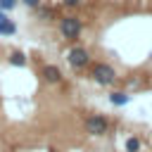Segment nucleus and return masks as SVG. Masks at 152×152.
<instances>
[{"label": "nucleus", "mask_w": 152, "mask_h": 152, "mask_svg": "<svg viewBox=\"0 0 152 152\" xmlns=\"http://www.w3.org/2000/svg\"><path fill=\"white\" fill-rule=\"evenodd\" d=\"M88 74H90V78H93L97 86H104V88H109V86H114V83L119 81L116 69H114L112 64H107V62H95V64H90V66H88Z\"/></svg>", "instance_id": "f257e3e1"}, {"label": "nucleus", "mask_w": 152, "mask_h": 152, "mask_svg": "<svg viewBox=\"0 0 152 152\" xmlns=\"http://www.w3.org/2000/svg\"><path fill=\"white\" fill-rule=\"evenodd\" d=\"M109 128H112V121H109L107 114H88V116L83 119V131H86L88 135H93V138L107 135Z\"/></svg>", "instance_id": "f03ea898"}, {"label": "nucleus", "mask_w": 152, "mask_h": 152, "mask_svg": "<svg viewBox=\"0 0 152 152\" xmlns=\"http://www.w3.org/2000/svg\"><path fill=\"white\" fill-rule=\"evenodd\" d=\"M66 64H69L74 71H83V69H88V66L93 64V59H90V50L83 48V45H71V48L66 50Z\"/></svg>", "instance_id": "7ed1b4c3"}, {"label": "nucleus", "mask_w": 152, "mask_h": 152, "mask_svg": "<svg viewBox=\"0 0 152 152\" xmlns=\"http://www.w3.org/2000/svg\"><path fill=\"white\" fill-rule=\"evenodd\" d=\"M57 28H59L62 38L76 40V38L81 36V31H83V21H81V17H76V14H64V17H59Z\"/></svg>", "instance_id": "20e7f679"}, {"label": "nucleus", "mask_w": 152, "mask_h": 152, "mask_svg": "<svg viewBox=\"0 0 152 152\" xmlns=\"http://www.w3.org/2000/svg\"><path fill=\"white\" fill-rule=\"evenodd\" d=\"M40 78L48 83V86H59L64 81V74L57 64H43L40 66Z\"/></svg>", "instance_id": "39448f33"}, {"label": "nucleus", "mask_w": 152, "mask_h": 152, "mask_svg": "<svg viewBox=\"0 0 152 152\" xmlns=\"http://www.w3.org/2000/svg\"><path fill=\"white\" fill-rule=\"evenodd\" d=\"M109 102H112L114 107H124V104L131 102V95H128L126 90H112V93H109Z\"/></svg>", "instance_id": "423d86ee"}, {"label": "nucleus", "mask_w": 152, "mask_h": 152, "mask_svg": "<svg viewBox=\"0 0 152 152\" xmlns=\"http://www.w3.org/2000/svg\"><path fill=\"white\" fill-rule=\"evenodd\" d=\"M7 62H10L12 66H26V64H28V57H26L21 50H12L10 57H7Z\"/></svg>", "instance_id": "0eeeda50"}, {"label": "nucleus", "mask_w": 152, "mask_h": 152, "mask_svg": "<svg viewBox=\"0 0 152 152\" xmlns=\"http://www.w3.org/2000/svg\"><path fill=\"white\" fill-rule=\"evenodd\" d=\"M124 150H126V152H140V150H142V140L135 138V135H131V138H126Z\"/></svg>", "instance_id": "6e6552de"}, {"label": "nucleus", "mask_w": 152, "mask_h": 152, "mask_svg": "<svg viewBox=\"0 0 152 152\" xmlns=\"http://www.w3.org/2000/svg\"><path fill=\"white\" fill-rule=\"evenodd\" d=\"M14 33H17V24H14L12 19L5 21V24H0V36H7V38H10V36H14Z\"/></svg>", "instance_id": "1a4fd4ad"}, {"label": "nucleus", "mask_w": 152, "mask_h": 152, "mask_svg": "<svg viewBox=\"0 0 152 152\" xmlns=\"http://www.w3.org/2000/svg\"><path fill=\"white\" fill-rule=\"evenodd\" d=\"M36 10H38V17H40L43 21H50V19H55V12H52L50 7H43V5H38Z\"/></svg>", "instance_id": "9d476101"}, {"label": "nucleus", "mask_w": 152, "mask_h": 152, "mask_svg": "<svg viewBox=\"0 0 152 152\" xmlns=\"http://www.w3.org/2000/svg\"><path fill=\"white\" fill-rule=\"evenodd\" d=\"M17 2H19V0H0V10L10 12V10H14V7H17Z\"/></svg>", "instance_id": "9b49d317"}, {"label": "nucleus", "mask_w": 152, "mask_h": 152, "mask_svg": "<svg viewBox=\"0 0 152 152\" xmlns=\"http://www.w3.org/2000/svg\"><path fill=\"white\" fill-rule=\"evenodd\" d=\"M86 0H62V5L64 7H69V10H76V7H81Z\"/></svg>", "instance_id": "f8f14e48"}, {"label": "nucleus", "mask_w": 152, "mask_h": 152, "mask_svg": "<svg viewBox=\"0 0 152 152\" xmlns=\"http://www.w3.org/2000/svg\"><path fill=\"white\" fill-rule=\"evenodd\" d=\"M21 2H24L26 7H33V10H36V7L40 5V0H21Z\"/></svg>", "instance_id": "ddd939ff"}, {"label": "nucleus", "mask_w": 152, "mask_h": 152, "mask_svg": "<svg viewBox=\"0 0 152 152\" xmlns=\"http://www.w3.org/2000/svg\"><path fill=\"white\" fill-rule=\"evenodd\" d=\"M5 21H10V17H7L5 10H0V24H5Z\"/></svg>", "instance_id": "4468645a"}]
</instances>
